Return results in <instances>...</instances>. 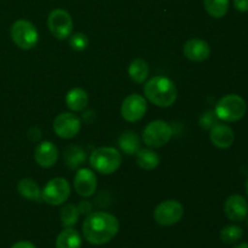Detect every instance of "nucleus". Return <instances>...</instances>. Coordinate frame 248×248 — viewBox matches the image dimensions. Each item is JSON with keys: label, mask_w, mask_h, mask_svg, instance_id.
Returning a JSON list of instances; mask_svg holds the SVG:
<instances>
[{"label": "nucleus", "mask_w": 248, "mask_h": 248, "mask_svg": "<svg viewBox=\"0 0 248 248\" xmlns=\"http://www.w3.org/2000/svg\"><path fill=\"white\" fill-rule=\"evenodd\" d=\"M17 191L23 199L34 202L43 201L41 198V189L39 184L31 178H23L17 184Z\"/></svg>", "instance_id": "19"}, {"label": "nucleus", "mask_w": 248, "mask_h": 248, "mask_svg": "<svg viewBox=\"0 0 248 248\" xmlns=\"http://www.w3.org/2000/svg\"><path fill=\"white\" fill-rule=\"evenodd\" d=\"M82 240L73 228H64L56 239V248H81Z\"/></svg>", "instance_id": "22"}, {"label": "nucleus", "mask_w": 248, "mask_h": 248, "mask_svg": "<svg viewBox=\"0 0 248 248\" xmlns=\"http://www.w3.org/2000/svg\"><path fill=\"white\" fill-rule=\"evenodd\" d=\"M210 140L215 147L219 149H228L235 140L234 131L227 124L218 123L210 130Z\"/></svg>", "instance_id": "16"}, {"label": "nucleus", "mask_w": 248, "mask_h": 248, "mask_svg": "<svg viewBox=\"0 0 248 248\" xmlns=\"http://www.w3.org/2000/svg\"><path fill=\"white\" fill-rule=\"evenodd\" d=\"M68 39H69V45L72 47V50L81 52V51L86 50L89 47L90 40L86 34L77 31V33H72V35Z\"/></svg>", "instance_id": "27"}, {"label": "nucleus", "mask_w": 248, "mask_h": 248, "mask_svg": "<svg viewBox=\"0 0 248 248\" xmlns=\"http://www.w3.org/2000/svg\"><path fill=\"white\" fill-rule=\"evenodd\" d=\"M65 104L74 113L85 110L89 104V94L84 89L74 87L65 94Z\"/></svg>", "instance_id": "17"}, {"label": "nucleus", "mask_w": 248, "mask_h": 248, "mask_svg": "<svg viewBox=\"0 0 248 248\" xmlns=\"http://www.w3.org/2000/svg\"><path fill=\"white\" fill-rule=\"evenodd\" d=\"M70 188L69 182L62 177H56L50 179L41 190V198L44 202L48 203L51 206L63 205L65 201L69 199Z\"/></svg>", "instance_id": "7"}, {"label": "nucleus", "mask_w": 248, "mask_h": 248, "mask_svg": "<svg viewBox=\"0 0 248 248\" xmlns=\"http://www.w3.org/2000/svg\"><path fill=\"white\" fill-rule=\"evenodd\" d=\"M242 229L237 225H227V227L223 228L220 230V240H222L224 244H235V242L239 241L242 237Z\"/></svg>", "instance_id": "26"}, {"label": "nucleus", "mask_w": 248, "mask_h": 248, "mask_svg": "<svg viewBox=\"0 0 248 248\" xmlns=\"http://www.w3.org/2000/svg\"><path fill=\"white\" fill-rule=\"evenodd\" d=\"M234 248H248V244H240L237 246H235Z\"/></svg>", "instance_id": "32"}, {"label": "nucleus", "mask_w": 248, "mask_h": 248, "mask_svg": "<svg viewBox=\"0 0 248 248\" xmlns=\"http://www.w3.org/2000/svg\"><path fill=\"white\" fill-rule=\"evenodd\" d=\"M145 99L160 108H169L177 101V87L171 79L162 75L148 80L143 87Z\"/></svg>", "instance_id": "2"}, {"label": "nucleus", "mask_w": 248, "mask_h": 248, "mask_svg": "<svg viewBox=\"0 0 248 248\" xmlns=\"http://www.w3.org/2000/svg\"><path fill=\"white\" fill-rule=\"evenodd\" d=\"M11 248H36L34 246V244L29 241H18L15 245H12Z\"/></svg>", "instance_id": "31"}, {"label": "nucleus", "mask_w": 248, "mask_h": 248, "mask_svg": "<svg viewBox=\"0 0 248 248\" xmlns=\"http://www.w3.org/2000/svg\"><path fill=\"white\" fill-rule=\"evenodd\" d=\"M184 207L177 200H165L154 210V219L161 227H172L182 220Z\"/></svg>", "instance_id": "9"}, {"label": "nucleus", "mask_w": 248, "mask_h": 248, "mask_svg": "<svg viewBox=\"0 0 248 248\" xmlns=\"http://www.w3.org/2000/svg\"><path fill=\"white\" fill-rule=\"evenodd\" d=\"M246 194H247V196H248V179H247V182H246Z\"/></svg>", "instance_id": "33"}, {"label": "nucleus", "mask_w": 248, "mask_h": 248, "mask_svg": "<svg viewBox=\"0 0 248 248\" xmlns=\"http://www.w3.org/2000/svg\"><path fill=\"white\" fill-rule=\"evenodd\" d=\"M47 27L52 36L57 40L69 38L74 29V23L69 12L64 9H55L47 17Z\"/></svg>", "instance_id": "8"}, {"label": "nucleus", "mask_w": 248, "mask_h": 248, "mask_svg": "<svg viewBox=\"0 0 248 248\" xmlns=\"http://www.w3.org/2000/svg\"><path fill=\"white\" fill-rule=\"evenodd\" d=\"M149 64L143 58H136L128 65V75L136 84H143L149 77Z\"/></svg>", "instance_id": "23"}, {"label": "nucleus", "mask_w": 248, "mask_h": 248, "mask_svg": "<svg viewBox=\"0 0 248 248\" xmlns=\"http://www.w3.org/2000/svg\"><path fill=\"white\" fill-rule=\"evenodd\" d=\"M92 208H93V206H92V203L87 200H82L78 203V210H79L80 215H84V216L91 215V213L93 212Z\"/></svg>", "instance_id": "29"}, {"label": "nucleus", "mask_w": 248, "mask_h": 248, "mask_svg": "<svg viewBox=\"0 0 248 248\" xmlns=\"http://www.w3.org/2000/svg\"><path fill=\"white\" fill-rule=\"evenodd\" d=\"M11 38L21 50H31L39 43V31L28 19H17L11 26Z\"/></svg>", "instance_id": "5"}, {"label": "nucleus", "mask_w": 248, "mask_h": 248, "mask_svg": "<svg viewBox=\"0 0 248 248\" xmlns=\"http://www.w3.org/2000/svg\"><path fill=\"white\" fill-rule=\"evenodd\" d=\"M58 148L50 140L40 142L34 149V161L44 169L55 166L58 160Z\"/></svg>", "instance_id": "14"}, {"label": "nucleus", "mask_w": 248, "mask_h": 248, "mask_svg": "<svg viewBox=\"0 0 248 248\" xmlns=\"http://www.w3.org/2000/svg\"><path fill=\"white\" fill-rule=\"evenodd\" d=\"M148 110V103L145 97L142 94H128L124 99L120 108V114L123 119L127 123H138L144 118Z\"/></svg>", "instance_id": "11"}, {"label": "nucleus", "mask_w": 248, "mask_h": 248, "mask_svg": "<svg viewBox=\"0 0 248 248\" xmlns=\"http://www.w3.org/2000/svg\"><path fill=\"white\" fill-rule=\"evenodd\" d=\"M224 213L232 222H242L247 218L248 203L246 199L241 195L229 196L224 202Z\"/></svg>", "instance_id": "15"}, {"label": "nucleus", "mask_w": 248, "mask_h": 248, "mask_svg": "<svg viewBox=\"0 0 248 248\" xmlns=\"http://www.w3.org/2000/svg\"><path fill=\"white\" fill-rule=\"evenodd\" d=\"M215 111L219 120L225 123H236L246 114L247 104L246 101L239 94H225L218 101Z\"/></svg>", "instance_id": "4"}, {"label": "nucleus", "mask_w": 248, "mask_h": 248, "mask_svg": "<svg viewBox=\"0 0 248 248\" xmlns=\"http://www.w3.org/2000/svg\"><path fill=\"white\" fill-rule=\"evenodd\" d=\"M119 148H120L121 153H124L125 155L128 156H132V155L137 154L138 150L140 149V138L133 131H125L120 135L118 140Z\"/></svg>", "instance_id": "18"}, {"label": "nucleus", "mask_w": 248, "mask_h": 248, "mask_svg": "<svg viewBox=\"0 0 248 248\" xmlns=\"http://www.w3.org/2000/svg\"><path fill=\"white\" fill-rule=\"evenodd\" d=\"M89 160L94 171L109 176L120 169L123 155L114 147H99L91 153Z\"/></svg>", "instance_id": "3"}, {"label": "nucleus", "mask_w": 248, "mask_h": 248, "mask_svg": "<svg viewBox=\"0 0 248 248\" xmlns=\"http://www.w3.org/2000/svg\"><path fill=\"white\" fill-rule=\"evenodd\" d=\"M74 189L81 198H90L97 190V176L91 169H79L74 176Z\"/></svg>", "instance_id": "12"}, {"label": "nucleus", "mask_w": 248, "mask_h": 248, "mask_svg": "<svg viewBox=\"0 0 248 248\" xmlns=\"http://www.w3.org/2000/svg\"><path fill=\"white\" fill-rule=\"evenodd\" d=\"M218 123H219V119H218L215 110L203 111L199 118V126L205 131H210Z\"/></svg>", "instance_id": "28"}, {"label": "nucleus", "mask_w": 248, "mask_h": 248, "mask_svg": "<svg viewBox=\"0 0 248 248\" xmlns=\"http://www.w3.org/2000/svg\"><path fill=\"white\" fill-rule=\"evenodd\" d=\"M247 225H248V220H247Z\"/></svg>", "instance_id": "34"}, {"label": "nucleus", "mask_w": 248, "mask_h": 248, "mask_svg": "<svg viewBox=\"0 0 248 248\" xmlns=\"http://www.w3.org/2000/svg\"><path fill=\"white\" fill-rule=\"evenodd\" d=\"M160 155L150 148H140L136 154V162L140 169L144 171H153L160 165Z\"/></svg>", "instance_id": "21"}, {"label": "nucleus", "mask_w": 248, "mask_h": 248, "mask_svg": "<svg viewBox=\"0 0 248 248\" xmlns=\"http://www.w3.org/2000/svg\"><path fill=\"white\" fill-rule=\"evenodd\" d=\"M206 12L213 18H223L229 10V0H203Z\"/></svg>", "instance_id": "24"}, {"label": "nucleus", "mask_w": 248, "mask_h": 248, "mask_svg": "<svg viewBox=\"0 0 248 248\" xmlns=\"http://www.w3.org/2000/svg\"><path fill=\"white\" fill-rule=\"evenodd\" d=\"M120 224L114 215L104 211L92 212L82 223V235L89 244L102 246L118 235Z\"/></svg>", "instance_id": "1"}, {"label": "nucleus", "mask_w": 248, "mask_h": 248, "mask_svg": "<svg viewBox=\"0 0 248 248\" xmlns=\"http://www.w3.org/2000/svg\"><path fill=\"white\" fill-rule=\"evenodd\" d=\"M53 132L62 140H72L81 130V119L74 113L64 111L58 114L53 120Z\"/></svg>", "instance_id": "10"}, {"label": "nucleus", "mask_w": 248, "mask_h": 248, "mask_svg": "<svg viewBox=\"0 0 248 248\" xmlns=\"http://www.w3.org/2000/svg\"><path fill=\"white\" fill-rule=\"evenodd\" d=\"M61 223L64 228H73L80 218L78 206L74 203H65L61 210Z\"/></svg>", "instance_id": "25"}, {"label": "nucleus", "mask_w": 248, "mask_h": 248, "mask_svg": "<svg viewBox=\"0 0 248 248\" xmlns=\"http://www.w3.org/2000/svg\"><path fill=\"white\" fill-rule=\"evenodd\" d=\"M234 6L237 11L248 12V0H234Z\"/></svg>", "instance_id": "30"}, {"label": "nucleus", "mask_w": 248, "mask_h": 248, "mask_svg": "<svg viewBox=\"0 0 248 248\" xmlns=\"http://www.w3.org/2000/svg\"><path fill=\"white\" fill-rule=\"evenodd\" d=\"M173 136L172 126L165 120H154L148 124L143 130V142L147 147L161 148L171 140Z\"/></svg>", "instance_id": "6"}, {"label": "nucleus", "mask_w": 248, "mask_h": 248, "mask_svg": "<svg viewBox=\"0 0 248 248\" xmlns=\"http://www.w3.org/2000/svg\"><path fill=\"white\" fill-rule=\"evenodd\" d=\"M183 53L191 62H203L211 56V46L203 39L191 38L184 44Z\"/></svg>", "instance_id": "13"}, {"label": "nucleus", "mask_w": 248, "mask_h": 248, "mask_svg": "<svg viewBox=\"0 0 248 248\" xmlns=\"http://www.w3.org/2000/svg\"><path fill=\"white\" fill-rule=\"evenodd\" d=\"M63 160L68 169L78 170L86 161V153L79 145L70 144L63 152Z\"/></svg>", "instance_id": "20"}]
</instances>
